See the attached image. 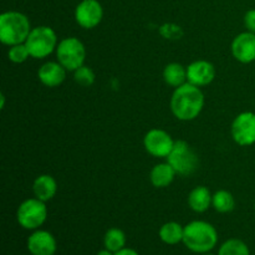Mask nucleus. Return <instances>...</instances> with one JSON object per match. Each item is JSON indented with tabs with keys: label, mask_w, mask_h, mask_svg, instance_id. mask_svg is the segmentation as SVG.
Masks as SVG:
<instances>
[{
	"label": "nucleus",
	"mask_w": 255,
	"mask_h": 255,
	"mask_svg": "<svg viewBox=\"0 0 255 255\" xmlns=\"http://www.w3.org/2000/svg\"><path fill=\"white\" fill-rule=\"evenodd\" d=\"M204 107V95L201 87L186 82L174 89L171 97L172 114L179 121L197 119Z\"/></svg>",
	"instance_id": "1"
},
{
	"label": "nucleus",
	"mask_w": 255,
	"mask_h": 255,
	"mask_svg": "<svg viewBox=\"0 0 255 255\" xmlns=\"http://www.w3.org/2000/svg\"><path fill=\"white\" fill-rule=\"evenodd\" d=\"M183 244L193 253H209L218 244V232L206 221L189 222L184 226Z\"/></svg>",
	"instance_id": "2"
},
{
	"label": "nucleus",
	"mask_w": 255,
	"mask_h": 255,
	"mask_svg": "<svg viewBox=\"0 0 255 255\" xmlns=\"http://www.w3.org/2000/svg\"><path fill=\"white\" fill-rule=\"evenodd\" d=\"M31 31L29 17L19 11H6L0 15V41L7 46L26 41Z\"/></svg>",
	"instance_id": "3"
},
{
	"label": "nucleus",
	"mask_w": 255,
	"mask_h": 255,
	"mask_svg": "<svg viewBox=\"0 0 255 255\" xmlns=\"http://www.w3.org/2000/svg\"><path fill=\"white\" fill-rule=\"evenodd\" d=\"M25 45L29 50L30 56L40 60L56 51L59 41L54 29L50 26H36L31 29Z\"/></svg>",
	"instance_id": "4"
},
{
	"label": "nucleus",
	"mask_w": 255,
	"mask_h": 255,
	"mask_svg": "<svg viewBox=\"0 0 255 255\" xmlns=\"http://www.w3.org/2000/svg\"><path fill=\"white\" fill-rule=\"evenodd\" d=\"M46 202L34 198L25 199L16 211V221L26 231H36L47 219Z\"/></svg>",
	"instance_id": "5"
},
{
	"label": "nucleus",
	"mask_w": 255,
	"mask_h": 255,
	"mask_svg": "<svg viewBox=\"0 0 255 255\" xmlns=\"http://www.w3.org/2000/svg\"><path fill=\"white\" fill-rule=\"evenodd\" d=\"M56 59L67 71H76L85 65L86 49L81 40L77 37H65L56 47Z\"/></svg>",
	"instance_id": "6"
},
{
	"label": "nucleus",
	"mask_w": 255,
	"mask_h": 255,
	"mask_svg": "<svg viewBox=\"0 0 255 255\" xmlns=\"http://www.w3.org/2000/svg\"><path fill=\"white\" fill-rule=\"evenodd\" d=\"M167 162L179 176H189L194 173L199 166V158L196 151L189 146L188 142L182 139L174 142L173 148L167 157Z\"/></svg>",
	"instance_id": "7"
},
{
	"label": "nucleus",
	"mask_w": 255,
	"mask_h": 255,
	"mask_svg": "<svg viewBox=\"0 0 255 255\" xmlns=\"http://www.w3.org/2000/svg\"><path fill=\"white\" fill-rule=\"evenodd\" d=\"M231 133L236 143L248 147L255 143V114L246 111L239 114L232 124Z\"/></svg>",
	"instance_id": "8"
},
{
	"label": "nucleus",
	"mask_w": 255,
	"mask_h": 255,
	"mask_svg": "<svg viewBox=\"0 0 255 255\" xmlns=\"http://www.w3.org/2000/svg\"><path fill=\"white\" fill-rule=\"evenodd\" d=\"M174 139L167 131L161 128H152L143 138V146L151 156L157 158H167L174 146Z\"/></svg>",
	"instance_id": "9"
},
{
	"label": "nucleus",
	"mask_w": 255,
	"mask_h": 255,
	"mask_svg": "<svg viewBox=\"0 0 255 255\" xmlns=\"http://www.w3.org/2000/svg\"><path fill=\"white\" fill-rule=\"evenodd\" d=\"M104 17V9L99 0H82L75 9V20L84 29L96 27Z\"/></svg>",
	"instance_id": "10"
},
{
	"label": "nucleus",
	"mask_w": 255,
	"mask_h": 255,
	"mask_svg": "<svg viewBox=\"0 0 255 255\" xmlns=\"http://www.w3.org/2000/svg\"><path fill=\"white\" fill-rule=\"evenodd\" d=\"M26 248L31 255H55L57 242L50 232L36 229L27 238Z\"/></svg>",
	"instance_id": "11"
},
{
	"label": "nucleus",
	"mask_w": 255,
	"mask_h": 255,
	"mask_svg": "<svg viewBox=\"0 0 255 255\" xmlns=\"http://www.w3.org/2000/svg\"><path fill=\"white\" fill-rule=\"evenodd\" d=\"M216 67L207 60H197L187 66V82L194 86L203 87L213 82Z\"/></svg>",
	"instance_id": "12"
},
{
	"label": "nucleus",
	"mask_w": 255,
	"mask_h": 255,
	"mask_svg": "<svg viewBox=\"0 0 255 255\" xmlns=\"http://www.w3.org/2000/svg\"><path fill=\"white\" fill-rule=\"evenodd\" d=\"M232 54L237 61L251 64L255 61V34L251 31L241 32L232 42Z\"/></svg>",
	"instance_id": "13"
},
{
	"label": "nucleus",
	"mask_w": 255,
	"mask_h": 255,
	"mask_svg": "<svg viewBox=\"0 0 255 255\" xmlns=\"http://www.w3.org/2000/svg\"><path fill=\"white\" fill-rule=\"evenodd\" d=\"M67 70L59 61L45 62L37 71L40 82L47 87H57L66 79Z\"/></svg>",
	"instance_id": "14"
},
{
	"label": "nucleus",
	"mask_w": 255,
	"mask_h": 255,
	"mask_svg": "<svg viewBox=\"0 0 255 255\" xmlns=\"http://www.w3.org/2000/svg\"><path fill=\"white\" fill-rule=\"evenodd\" d=\"M32 192L37 199L42 202L51 201L57 192V183L54 177L41 174L32 183Z\"/></svg>",
	"instance_id": "15"
},
{
	"label": "nucleus",
	"mask_w": 255,
	"mask_h": 255,
	"mask_svg": "<svg viewBox=\"0 0 255 255\" xmlns=\"http://www.w3.org/2000/svg\"><path fill=\"white\" fill-rule=\"evenodd\" d=\"M213 194L207 187L198 186L191 191L188 196V206L196 213H204L212 206Z\"/></svg>",
	"instance_id": "16"
},
{
	"label": "nucleus",
	"mask_w": 255,
	"mask_h": 255,
	"mask_svg": "<svg viewBox=\"0 0 255 255\" xmlns=\"http://www.w3.org/2000/svg\"><path fill=\"white\" fill-rule=\"evenodd\" d=\"M177 172L174 171L173 167L166 162V163H158L151 169L149 173V181L156 188H166L172 182L174 181Z\"/></svg>",
	"instance_id": "17"
},
{
	"label": "nucleus",
	"mask_w": 255,
	"mask_h": 255,
	"mask_svg": "<svg viewBox=\"0 0 255 255\" xmlns=\"http://www.w3.org/2000/svg\"><path fill=\"white\" fill-rule=\"evenodd\" d=\"M159 239L167 246H177L183 243L184 227L177 222H167L159 228Z\"/></svg>",
	"instance_id": "18"
},
{
	"label": "nucleus",
	"mask_w": 255,
	"mask_h": 255,
	"mask_svg": "<svg viewBox=\"0 0 255 255\" xmlns=\"http://www.w3.org/2000/svg\"><path fill=\"white\" fill-rule=\"evenodd\" d=\"M163 80L168 86L174 89L182 86L187 82V67L178 62H171L164 67Z\"/></svg>",
	"instance_id": "19"
},
{
	"label": "nucleus",
	"mask_w": 255,
	"mask_h": 255,
	"mask_svg": "<svg viewBox=\"0 0 255 255\" xmlns=\"http://www.w3.org/2000/svg\"><path fill=\"white\" fill-rule=\"evenodd\" d=\"M126 234L120 228H110L105 233L104 237V246L105 248L111 251L112 253L121 251L126 248Z\"/></svg>",
	"instance_id": "20"
},
{
	"label": "nucleus",
	"mask_w": 255,
	"mask_h": 255,
	"mask_svg": "<svg viewBox=\"0 0 255 255\" xmlns=\"http://www.w3.org/2000/svg\"><path fill=\"white\" fill-rule=\"evenodd\" d=\"M212 206L218 213H231L236 208V199L231 192L221 189L213 194Z\"/></svg>",
	"instance_id": "21"
},
{
	"label": "nucleus",
	"mask_w": 255,
	"mask_h": 255,
	"mask_svg": "<svg viewBox=\"0 0 255 255\" xmlns=\"http://www.w3.org/2000/svg\"><path fill=\"white\" fill-rule=\"evenodd\" d=\"M218 255H251V251L242 239L231 238L219 247Z\"/></svg>",
	"instance_id": "22"
},
{
	"label": "nucleus",
	"mask_w": 255,
	"mask_h": 255,
	"mask_svg": "<svg viewBox=\"0 0 255 255\" xmlns=\"http://www.w3.org/2000/svg\"><path fill=\"white\" fill-rule=\"evenodd\" d=\"M74 79L80 86L90 87L96 81V75H95L94 70L91 67L86 66V65H82L76 71H74Z\"/></svg>",
	"instance_id": "23"
},
{
	"label": "nucleus",
	"mask_w": 255,
	"mask_h": 255,
	"mask_svg": "<svg viewBox=\"0 0 255 255\" xmlns=\"http://www.w3.org/2000/svg\"><path fill=\"white\" fill-rule=\"evenodd\" d=\"M7 57H9L10 61L14 62V64H22V62H25L31 56H30V52L29 50H27L25 42H22V44L10 46L9 51H7Z\"/></svg>",
	"instance_id": "24"
},
{
	"label": "nucleus",
	"mask_w": 255,
	"mask_h": 255,
	"mask_svg": "<svg viewBox=\"0 0 255 255\" xmlns=\"http://www.w3.org/2000/svg\"><path fill=\"white\" fill-rule=\"evenodd\" d=\"M244 25L247 30L255 34V9H251L244 15Z\"/></svg>",
	"instance_id": "25"
},
{
	"label": "nucleus",
	"mask_w": 255,
	"mask_h": 255,
	"mask_svg": "<svg viewBox=\"0 0 255 255\" xmlns=\"http://www.w3.org/2000/svg\"><path fill=\"white\" fill-rule=\"evenodd\" d=\"M115 255H139V254L132 248H124V249H121V251L116 252Z\"/></svg>",
	"instance_id": "26"
},
{
	"label": "nucleus",
	"mask_w": 255,
	"mask_h": 255,
	"mask_svg": "<svg viewBox=\"0 0 255 255\" xmlns=\"http://www.w3.org/2000/svg\"><path fill=\"white\" fill-rule=\"evenodd\" d=\"M96 255H115V253H112L111 251H109V249H101L100 252H97Z\"/></svg>",
	"instance_id": "27"
},
{
	"label": "nucleus",
	"mask_w": 255,
	"mask_h": 255,
	"mask_svg": "<svg viewBox=\"0 0 255 255\" xmlns=\"http://www.w3.org/2000/svg\"><path fill=\"white\" fill-rule=\"evenodd\" d=\"M4 105H5V96L1 94V105H0V107H1V109H4Z\"/></svg>",
	"instance_id": "28"
},
{
	"label": "nucleus",
	"mask_w": 255,
	"mask_h": 255,
	"mask_svg": "<svg viewBox=\"0 0 255 255\" xmlns=\"http://www.w3.org/2000/svg\"><path fill=\"white\" fill-rule=\"evenodd\" d=\"M201 255H216V254H212L211 252H209V253H204V254H201ZM217 255H218V254H217Z\"/></svg>",
	"instance_id": "29"
},
{
	"label": "nucleus",
	"mask_w": 255,
	"mask_h": 255,
	"mask_svg": "<svg viewBox=\"0 0 255 255\" xmlns=\"http://www.w3.org/2000/svg\"><path fill=\"white\" fill-rule=\"evenodd\" d=\"M254 208H255V202H254Z\"/></svg>",
	"instance_id": "30"
}]
</instances>
